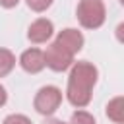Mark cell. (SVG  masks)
I'll return each instance as SVG.
<instances>
[{"instance_id":"1","label":"cell","mask_w":124,"mask_h":124,"mask_svg":"<svg viewBox=\"0 0 124 124\" xmlns=\"http://www.w3.org/2000/svg\"><path fill=\"white\" fill-rule=\"evenodd\" d=\"M97 76H99V72L91 62H76L72 66V72L68 78V87H66V97L74 107L83 108L89 105L91 91L97 83Z\"/></svg>"},{"instance_id":"2","label":"cell","mask_w":124,"mask_h":124,"mask_svg":"<svg viewBox=\"0 0 124 124\" xmlns=\"http://www.w3.org/2000/svg\"><path fill=\"white\" fill-rule=\"evenodd\" d=\"M78 19L85 29H97L105 23L107 12L103 0H79L78 4Z\"/></svg>"},{"instance_id":"3","label":"cell","mask_w":124,"mask_h":124,"mask_svg":"<svg viewBox=\"0 0 124 124\" xmlns=\"http://www.w3.org/2000/svg\"><path fill=\"white\" fill-rule=\"evenodd\" d=\"M60 103H62V91L58 87H54V85H45V87H41L37 91L33 107H35L37 112L48 116V114H52V112L58 110Z\"/></svg>"},{"instance_id":"4","label":"cell","mask_w":124,"mask_h":124,"mask_svg":"<svg viewBox=\"0 0 124 124\" xmlns=\"http://www.w3.org/2000/svg\"><path fill=\"white\" fill-rule=\"evenodd\" d=\"M45 54V66H48L54 72H64L74 64V54H70L66 48H62L56 41L46 46Z\"/></svg>"},{"instance_id":"5","label":"cell","mask_w":124,"mask_h":124,"mask_svg":"<svg viewBox=\"0 0 124 124\" xmlns=\"http://www.w3.org/2000/svg\"><path fill=\"white\" fill-rule=\"evenodd\" d=\"M52 31H54L52 21L50 19H45V17H39V19H35L29 25L27 37H29L31 43H46L52 37Z\"/></svg>"},{"instance_id":"6","label":"cell","mask_w":124,"mask_h":124,"mask_svg":"<svg viewBox=\"0 0 124 124\" xmlns=\"http://www.w3.org/2000/svg\"><path fill=\"white\" fill-rule=\"evenodd\" d=\"M56 43H58L62 48H66L70 54H76V52H79L81 46H83V35H81L78 29L68 27V29H62V31L58 33Z\"/></svg>"},{"instance_id":"7","label":"cell","mask_w":124,"mask_h":124,"mask_svg":"<svg viewBox=\"0 0 124 124\" xmlns=\"http://www.w3.org/2000/svg\"><path fill=\"white\" fill-rule=\"evenodd\" d=\"M19 64L25 72L29 74H39L45 68V54L39 48H27L21 56H19Z\"/></svg>"},{"instance_id":"8","label":"cell","mask_w":124,"mask_h":124,"mask_svg":"<svg viewBox=\"0 0 124 124\" xmlns=\"http://www.w3.org/2000/svg\"><path fill=\"white\" fill-rule=\"evenodd\" d=\"M107 116L112 122H116V124L124 122V99L120 95L114 97L112 101H108V105H107Z\"/></svg>"},{"instance_id":"9","label":"cell","mask_w":124,"mask_h":124,"mask_svg":"<svg viewBox=\"0 0 124 124\" xmlns=\"http://www.w3.org/2000/svg\"><path fill=\"white\" fill-rule=\"evenodd\" d=\"M16 66V56L8 48H0V78L8 76Z\"/></svg>"},{"instance_id":"10","label":"cell","mask_w":124,"mask_h":124,"mask_svg":"<svg viewBox=\"0 0 124 124\" xmlns=\"http://www.w3.org/2000/svg\"><path fill=\"white\" fill-rule=\"evenodd\" d=\"M72 124H97L93 114H89L87 110H76L72 114Z\"/></svg>"},{"instance_id":"11","label":"cell","mask_w":124,"mask_h":124,"mask_svg":"<svg viewBox=\"0 0 124 124\" xmlns=\"http://www.w3.org/2000/svg\"><path fill=\"white\" fill-rule=\"evenodd\" d=\"M50 4H52V0H27V6L33 12H45Z\"/></svg>"},{"instance_id":"12","label":"cell","mask_w":124,"mask_h":124,"mask_svg":"<svg viewBox=\"0 0 124 124\" xmlns=\"http://www.w3.org/2000/svg\"><path fill=\"white\" fill-rule=\"evenodd\" d=\"M4 124H31V120L25 114H10L4 118Z\"/></svg>"},{"instance_id":"13","label":"cell","mask_w":124,"mask_h":124,"mask_svg":"<svg viewBox=\"0 0 124 124\" xmlns=\"http://www.w3.org/2000/svg\"><path fill=\"white\" fill-rule=\"evenodd\" d=\"M17 2H19V0H0V6H4V8H14V6H17Z\"/></svg>"},{"instance_id":"14","label":"cell","mask_w":124,"mask_h":124,"mask_svg":"<svg viewBox=\"0 0 124 124\" xmlns=\"http://www.w3.org/2000/svg\"><path fill=\"white\" fill-rule=\"evenodd\" d=\"M6 99H8V93H6V89H4V85H0V107L6 103Z\"/></svg>"},{"instance_id":"15","label":"cell","mask_w":124,"mask_h":124,"mask_svg":"<svg viewBox=\"0 0 124 124\" xmlns=\"http://www.w3.org/2000/svg\"><path fill=\"white\" fill-rule=\"evenodd\" d=\"M45 124H66V122H62V120H56V118H50V120H46Z\"/></svg>"}]
</instances>
